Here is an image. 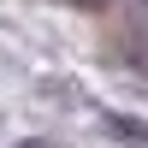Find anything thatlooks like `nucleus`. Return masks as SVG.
Returning a JSON list of instances; mask_svg holds the SVG:
<instances>
[{"instance_id":"nucleus-1","label":"nucleus","mask_w":148,"mask_h":148,"mask_svg":"<svg viewBox=\"0 0 148 148\" xmlns=\"http://www.w3.org/2000/svg\"><path fill=\"white\" fill-rule=\"evenodd\" d=\"M107 130H113L119 142H130V148H148V125L130 119V113H107Z\"/></svg>"},{"instance_id":"nucleus-2","label":"nucleus","mask_w":148,"mask_h":148,"mask_svg":"<svg viewBox=\"0 0 148 148\" xmlns=\"http://www.w3.org/2000/svg\"><path fill=\"white\" fill-rule=\"evenodd\" d=\"M18 148H53V142H47V136H24Z\"/></svg>"}]
</instances>
